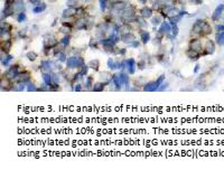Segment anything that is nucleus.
Instances as JSON below:
<instances>
[{"label":"nucleus","instance_id":"nucleus-23","mask_svg":"<svg viewBox=\"0 0 224 170\" xmlns=\"http://www.w3.org/2000/svg\"><path fill=\"white\" fill-rule=\"evenodd\" d=\"M42 78H43V81H44L45 84H47L48 86H51L52 84H53V78H52L51 73H48V72H43V73H42Z\"/></svg>","mask_w":224,"mask_h":170},{"label":"nucleus","instance_id":"nucleus-43","mask_svg":"<svg viewBox=\"0 0 224 170\" xmlns=\"http://www.w3.org/2000/svg\"><path fill=\"white\" fill-rule=\"evenodd\" d=\"M165 58H166V54H165V53H158V54L156 55V59H157V62H159V63H163V62L165 61Z\"/></svg>","mask_w":224,"mask_h":170},{"label":"nucleus","instance_id":"nucleus-12","mask_svg":"<svg viewBox=\"0 0 224 170\" xmlns=\"http://www.w3.org/2000/svg\"><path fill=\"white\" fill-rule=\"evenodd\" d=\"M13 46V39L8 38V39H1V54L5 53V55L9 54V51L11 49Z\"/></svg>","mask_w":224,"mask_h":170},{"label":"nucleus","instance_id":"nucleus-13","mask_svg":"<svg viewBox=\"0 0 224 170\" xmlns=\"http://www.w3.org/2000/svg\"><path fill=\"white\" fill-rule=\"evenodd\" d=\"M185 55H186V57H187V58H189L191 61H197V59H199V58L202 57V54H201V53L194 51V49L189 48V47L186 49Z\"/></svg>","mask_w":224,"mask_h":170},{"label":"nucleus","instance_id":"nucleus-57","mask_svg":"<svg viewBox=\"0 0 224 170\" xmlns=\"http://www.w3.org/2000/svg\"><path fill=\"white\" fill-rule=\"evenodd\" d=\"M223 24H224V18H223Z\"/></svg>","mask_w":224,"mask_h":170},{"label":"nucleus","instance_id":"nucleus-14","mask_svg":"<svg viewBox=\"0 0 224 170\" xmlns=\"http://www.w3.org/2000/svg\"><path fill=\"white\" fill-rule=\"evenodd\" d=\"M153 13H154V10L151 7H148V6H143L139 10V16L143 17V18H151L153 17Z\"/></svg>","mask_w":224,"mask_h":170},{"label":"nucleus","instance_id":"nucleus-55","mask_svg":"<svg viewBox=\"0 0 224 170\" xmlns=\"http://www.w3.org/2000/svg\"><path fill=\"white\" fill-rule=\"evenodd\" d=\"M192 2H194L195 5H202L203 4V0H191Z\"/></svg>","mask_w":224,"mask_h":170},{"label":"nucleus","instance_id":"nucleus-40","mask_svg":"<svg viewBox=\"0 0 224 170\" xmlns=\"http://www.w3.org/2000/svg\"><path fill=\"white\" fill-rule=\"evenodd\" d=\"M37 88L38 87H36V85L34 84V83H27L26 84V90L28 91V92H35V91H37Z\"/></svg>","mask_w":224,"mask_h":170},{"label":"nucleus","instance_id":"nucleus-31","mask_svg":"<svg viewBox=\"0 0 224 170\" xmlns=\"http://www.w3.org/2000/svg\"><path fill=\"white\" fill-rule=\"evenodd\" d=\"M26 58H27L28 61H30V62H35V61L38 58V54H37L36 51H30L26 54Z\"/></svg>","mask_w":224,"mask_h":170},{"label":"nucleus","instance_id":"nucleus-39","mask_svg":"<svg viewBox=\"0 0 224 170\" xmlns=\"http://www.w3.org/2000/svg\"><path fill=\"white\" fill-rule=\"evenodd\" d=\"M89 66H88V64H85V65H83L81 68H78V72H80V74L81 75L83 76H85V75H88V73H89Z\"/></svg>","mask_w":224,"mask_h":170},{"label":"nucleus","instance_id":"nucleus-37","mask_svg":"<svg viewBox=\"0 0 224 170\" xmlns=\"http://www.w3.org/2000/svg\"><path fill=\"white\" fill-rule=\"evenodd\" d=\"M59 43H61V44H63L64 46H66V47H67V46L70 45V43H71V36H70V34L65 35L64 37H63L62 39H61V40H59Z\"/></svg>","mask_w":224,"mask_h":170},{"label":"nucleus","instance_id":"nucleus-52","mask_svg":"<svg viewBox=\"0 0 224 170\" xmlns=\"http://www.w3.org/2000/svg\"><path fill=\"white\" fill-rule=\"evenodd\" d=\"M168 85H169V84H168V82H166V83L164 82L163 84H161V85H160V87L158 88V91H165V90L168 87Z\"/></svg>","mask_w":224,"mask_h":170},{"label":"nucleus","instance_id":"nucleus-11","mask_svg":"<svg viewBox=\"0 0 224 170\" xmlns=\"http://www.w3.org/2000/svg\"><path fill=\"white\" fill-rule=\"evenodd\" d=\"M223 11H224V5L223 4H220L216 8H215V10L213 11L211 16V19L212 21H214V23H216L220 20V18L222 17V15H223Z\"/></svg>","mask_w":224,"mask_h":170},{"label":"nucleus","instance_id":"nucleus-21","mask_svg":"<svg viewBox=\"0 0 224 170\" xmlns=\"http://www.w3.org/2000/svg\"><path fill=\"white\" fill-rule=\"evenodd\" d=\"M107 85H109V83H105V82H98L93 85L92 87V91L93 92H102L103 90L105 88Z\"/></svg>","mask_w":224,"mask_h":170},{"label":"nucleus","instance_id":"nucleus-6","mask_svg":"<svg viewBox=\"0 0 224 170\" xmlns=\"http://www.w3.org/2000/svg\"><path fill=\"white\" fill-rule=\"evenodd\" d=\"M30 78H32V73L27 69H23L19 73V75L17 76V78L13 81L15 83H24V84H27V83L30 82Z\"/></svg>","mask_w":224,"mask_h":170},{"label":"nucleus","instance_id":"nucleus-20","mask_svg":"<svg viewBox=\"0 0 224 170\" xmlns=\"http://www.w3.org/2000/svg\"><path fill=\"white\" fill-rule=\"evenodd\" d=\"M120 37H121L122 42H123V43H127V44H130V43H132L134 40H136V36H134L131 32H127V34H123V35H120Z\"/></svg>","mask_w":224,"mask_h":170},{"label":"nucleus","instance_id":"nucleus-1","mask_svg":"<svg viewBox=\"0 0 224 170\" xmlns=\"http://www.w3.org/2000/svg\"><path fill=\"white\" fill-rule=\"evenodd\" d=\"M66 64V68L67 69H74V68H81L83 65H85V61L82 56L80 55H74L67 58V61L65 62Z\"/></svg>","mask_w":224,"mask_h":170},{"label":"nucleus","instance_id":"nucleus-16","mask_svg":"<svg viewBox=\"0 0 224 170\" xmlns=\"http://www.w3.org/2000/svg\"><path fill=\"white\" fill-rule=\"evenodd\" d=\"M213 32V28L210 25V23H207L206 20L204 21V24L202 26V37H207L208 35H211Z\"/></svg>","mask_w":224,"mask_h":170},{"label":"nucleus","instance_id":"nucleus-32","mask_svg":"<svg viewBox=\"0 0 224 170\" xmlns=\"http://www.w3.org/2000/svg\"><path fill=\"white\" fill-rule=\"evenodd\" d=\"M178 32H179V29H178V27H177V25L172 26V32H170V34L167 35V37H169L170 39H174V38H176V36L178 35Z\"/></svg>","mask_w":224,"mask_h":170},{"label":"nucleus","instance_id":"nucleus-45","mask_svg":"<svg viewBox=\"0 0 224 170\" xmlns=\"http://www.w3.org/2000/svg\"><path fill=\"white\" fill-rule=\"evenodd\" d=\"M25 20H26L25 11H21V13H18V16H17V21H18V23H23V21H25Z\"/></svg>","mask_w":224,"mask_h":170},{"label":"nucleus","instance_id":"nucleus-2","mask_svg":"<svg viewBox=\"0 0 224 170\" xmlns=\"http://www.w3.org/2000/svg\"><path fill=\"white\" fill-rule=\"evenodd\" d=\"M165 74H161V75L156 80V81H153V82H148L143 85L142 90L145 92H155V91H158V88L160 87V85L165 82Z\"/></svg>","mask_w":224,"mask_h":170},{"label":"nucleus","instance_id":"nucleus-54","mask_svg":"<svg viewBox=\"0 0 224 170\" xmlns=\"http://www.w3.org/2000/svg\"><path fill=\"white\" fill-rule=\"evenodd\" d=\"M199 68H201V65H199V64H196V65H195V68H194L193 72H194V73H199Z\"/></svg>","mask_w":224,"mask_h":170},{"label":"nucleus","instance_id":"nucleus-49","mask_svg":"<svg viewBox=\"0 0 224 170\" xmlns=\"http://www.w3.org/2000/svg\"><path fill=\"white\" fill-rule=\"evenodd\" d=\"M37 91L38 92H44V91H49V86L47 85V84H42V86H39L38 88H37Z\"/></svg>","mask_w":224,"mask_h":170},{"label":"nucleus","instance_id":"nucleus-9","mask_svg":"<svg viewBox=\"0 0 224 170\" xmlns=\"http://www.w3.org/2000/svg\"><path fill=\"white\" fill-rule=\"evenodd\" d=\"M58 44H59V42L57 40V38L54 37V36H49L48 38H45L44 39V42H43V47L53 49V48H55Z\"/></svg>","mask_w":224,"mask_h":170},{"label":"nucleus","instance_id":"nucleus-36","mask_svg":"<svg viewBox=\"0 0 224 170\" xmlns=\"http://www.w3.org/2000/svg\"><path fill=\"white\" fill-rule=\"evenodd\" d=\"M56 58H57L58 62H61V63H64V62H66V61H67V58H69V57L66 56L65 51H61L59 54H57V55H56Z\"/></svg>","mask_w":224,"mask_h":170},{"label":"nucleus","instance_id":"nucleus-17","mask_svg":"<svg viewBox=\"0 0 224 170\" xmlns=\"http://www.w3.org/2000/svg\"><path fill=\"white\" fill-rule=\"evenodd\" d=\"M126 61H127V71H128V74L134 75V72H136V66H137L134 58H128V59H126Z\"/></svg>","mask_w":224,"mask_h":170},{"label":"nucleus","instance_id":"nucleus-29","mask_svg":"<svg viewBox=\"0 0 224 170\" xmlns=\"http://www.w3.org/2000/svg\"><path fill=\"white\" fill-rule=\"evenodd\" d=\"M13 55H10V54L5 55V57H4V54H1V64H2V66H8L9 63L13 61Z\"/></svg>","mask_w":224,"mask_h":170},{"label":"nucleus","instance_id":"nucleus-24","mask_svg":"<svg viewBox=\"0 0 224 170\" xmlns=\"http://www.w3.org/2000/svg\"><path fill=\"white\" fill-rule=\"evenodd\" d=\"M119 76H120V81H121L122 86H127V87H128L129 82H130V78H129L128 74L121 71V72H120V74H119Z\"/></svg>","mask_w":224,"mask_h":170},{"label":"nucleus","instance_id":"nucleus-30","mask_svg":"<svg viewBox=\"0 0 224 170\" xmlns=\"http://www.w3.org/2000/svg\"><path fill=\"white\" fill-rule=\"evenodd\" d=\"M76 16H78V17H88V11L85 10V7L84 6L76 7Z\"/></svg>","mask_w":224,"mask_h":170},{"label":"nucleus","instance_id":"nucleus-10","mask_svg":"<svg viewBox=\"0 0 224 170\" xmlns=\"http://www.w3.org/2000/svg\"><path fill=\"white\" fill-rule=\"evenodd\" d=\"M38 68L42 71V73H43V72L51 73V72H53V68H54V63H53L52 61H49V59H44V61L40 62Z\"/></svg>","mask_w":224,"mask_h":170},{"label":"nucleus","instance_id":"nucleus-48","mask_svg":"<svg viewBox=\"0 0 224 170\" xmlns=\"http://www.w3.org/2000/svg\"><path fill=\"white\" fill-rule=\"evenodd\" d=\"M66 4H67V6L69 7H78L77 5H78V1L77 0H67L66 1Z\"/></svg>","mask_w":224,"mask_h":170},{"label":"nucleus","instance_id":"nucleus-3","mask_svg":"<svg viewBox=\"0 0 224 170\" xmlns=\"http://www.w3.org/2000/svg\"><path fill=\"white\" fill-rule=\"evenodd\" d=\"M21 71H23V69H21L19 64H13L11 66H9V68L5 72L4 75L6 76L7 78H9V80H11V81H15V80L17 78V76L19 75V73Z\"/></svg>","mask_w":224,"mask_h":170},{"label":"nucleus","instance_id":"nucleus-25","mask_svg":"<svg viewBox=\"0 0 224 170\" xmlns=\"http://www.w3.org/2000/svg\"><path fill=\"white\" fill-rule=\"evenodd\" d=\"M108 67L109 69H112V71H115V69H119V65H120V62H117L114 58H109L108 59Z\"/></svg>","mask_w":224,"mask_h":170},{"label":"nucleus","instance_id":"nucleus-22","mask_svg":"<svg viewBox=\"0 0 224 170\" xmlns=\"http://www.w3.org/2000/svg\"><path fill=\"white\" fill-rule=\"evenodd\" d=\"M112 82H113V85L115 86V90H117V91L121 90L122 84H121V81H120L119 74H112Z\"/></svg>","mask_w":224,"mask_h":170},{"label":"nucleus","instance_id":"nucleus-46","mask_svg":"<svg viewBox=\"0 0 224 170\" xmlns=\"http://www.w3.org/2000/svg\"><path fill=\"white\" fill-rule=\"evenodd\" d=\"M52 74V78H53V83H59V74L58 73H54V72H51Z\"/></svg>","mask_w":224,"mask_h":170},{"label":"nucleus","instance_id":"nucleus-8","mask_svg":"<svg viewBox=\"0 0 224 170\" xmlns=\"http://www.w3.org/2000/svg\"><path fill=\"white\" fill-rule=\"evenodd\" d=\"M0 87H1V91H5V92H8V91H13V81L7 78L6 76L2 74L1 76V83H0Z\"/></svg>","mask_w":224,"mask_h":170},{"label":"nucleus","instance_id":"nucleus-42","mask_svg":"<svg viewBox=\"0 0 224 170\" xmlns=\"http://www.w3.org/2000/svg\"><path fill=\"white\" fill-rule=\"evenodd\" d=\"M59 32L65 34V35H67V34H70V32H72V28H71V27H67V26H65V25H62V27L59 28Z\"/></svg>","mask_w":224,"mask_h":170},{"label":"nucleus","instance_id":"nucleus-56","mask_svg":"<svg viewBox=\"0 0 224 170\" xmlns=\"http://www.w3.org/2000/svg\"><path fill=\"white\" fill-rule=\"evenodd\" d=\"M138 1L140 2L141 5H146V4H147V2H148V1H149V0H138Z\"/></svg>","mask_w":224,"mask_h":170},{"label":"nucleus","instance_id":"nucleus-15","mask_svg":"<svg viewBox=\"0 0 224 170\" xmlns=\"http://www.w3.org/2000/svg\"><path fill=\"white\" fill-rule=\"evenodd\" d=\"M159 32L161 34H164V35H168V34H170L172 32V25H170V23H167V21H163L161 24H160V27H159Z\"/></svg>","mask_w":224,"mask_h":170},{"label":"nucleus","instance_id":"nucleus-19","mask_svg":"<svg viewBox=\"0 0 224 170\" xmlns=\"http://www.w3.org/2000/svg\"><path fill=\"white\" fill-rule=\"evenodd\" d=\"M139 35H140V40L143 45H147L148 42L150 40V34L145 29H139Z\"/></svg>","mask_w":224,"mask_h":170},{"label":"nucleus","instance_id":"nucleus-33","mask_svg":"<svg viewBox=\"0 0 224 170\" xmlns=\"http://www.w3.org/2000/svg\"><path fill=\"white\" fill-rule=\"evenodd\" d=\"M45 9H46V4L42 2V4H39V5H37L36 7L33 8V13H42V11H44Z\"/></svg>","mask_w":224,"mask_h":170},{"label":"nucleus","instance_id":"nucleus-35","mask_svg":"<svg viewBox=\"0 0 224 170\" xmlns=\"http://www.w3.org/2000/svg\"><path fill=\"white\" fill-rule=\"evenodd\" d=\"M25 88H26V84H24V83H15V84H13V91H15V92H23Z\"/></svg>","mask_w":224,"mask_h":170},{"label":"nucleus","instance_id":"nucleus-28","mask_svg":"<svg viewBox=\"0 0 224 170\" xmlns=\"http://www.w3.org/2000/svg\"><path fill=\"white\" fill-rule=\"evenodd\" d=\"M88 66H89L90 68H92V69H94L95 72H99V67H100V61L99 59H96V58H94V59H92V61H90L89 63H88Z\"/></svg>","mask_w":224,"mask_h":170},{"label":"nucleus","instance_id":"nucleus-18","mask_svg":"<svg viewBox=\"0 0 224 170\" xmlns=\"http://www.w3.org/2000/svg\"><path fill=\"white\" fill-rule=\"evenodd\" d=\"M63 18L64 19H69V18H72V17H74V16H76V8L75 7H69L67 9H65L64 11H63Z\"/></svg>","mask_w":224,"mask_h":170},{"label":"nucleus","instance_id":"nucleus-53","mask_svg":"<svg viewBox=\"0 0 224 170\" xmlns=\"http://www.w3.org/2000/svg\"><path fill=\"white\" fill-rule=\"evenodd\" d=\"M215 29H216V32H223L224 30V24H222V25H216V27H215Z\"/></svg>","mask_w":224,"mask_h":170},{"label":"nucleus","instance_id":"nucleus-34","mask_svg":"<svg viewBox=\"0 0 224 170\" xmlns=\"http://www.w3.org/2000/svg\"><path fill=\"white\" fill-rule=\"evenodd\" d=\"M99 45H100V42L96 40L95 38H91L89 42V47L92 48V49H99Z\"/></svg>","mask_w":224,"mask_h":170},{"label":"nucleus","instance_id":"nucleus-51","mask_svg":"<svg viewBox=\"0 0 224 170\" xmlns=\"http://www.w3.org/2000/svg\"><path fill=\"white\" fill-rule=\"evenodd\" d=\"M129 46H130L131 48H138V47L140 46V42H139V40H134L132 43L129 44Z\"/></svg>","mask_w":224,"mask_h":170},{"label":"nucleus","instance_id":"nucleus-4","mask_svg":"<svg viewBox=\"0 0 224 170\" xmlns=\"http://www.w3.org/2000/svg\"><path fill=\"white\" fill-rule=\"evenodd\" d=\"M216 43L211 39H205V43L203 44V51H202V56H207V55H213L215 51Z\"/></svg>","mask_w":224,"mask_h":170},{"label":"nucleus","instance_id":"nucleus-7","mask_svg":"<svg viewBox=\"0 0 224 170\" xmlns=\"http://www.w3.org/2000/svg\"><path fill=\"white\" fill-rule=\"evenodd\" d=\"M188 47L194 49V51H199V53H202V51H203V43H202V40H201L199 37H193L189 39Z\"/></svg>","mask_w":224,"mask_h":170},{"label":"nucleus","instance_id":"nucleus-41","mask_svg":"<svg viewBox=\"0 0 224 170\" xmlns=\"http://www.w3.org/2000/svg\"><path fill=\"white\" fill-rule=\"evenodd\" d=\"M146 66H147V62H146V59H139V62L137 63V67L140 69V71L146 68Z\"/></svg>","mask_w":224,"mask_h":170},{"label":"nucleus","instance_id":"nucleus-44","mask_svg":"<svg viewBox=\"0 0 224 170\" xmlns=\"http://www.w3.org/2000/svg\"><path fill=\"white\" fill-rule=\"evenodd\" d=\"M108 1H109V0H100V8H101V11H102V13H104L105 9H107Z\"/></svg>","mask_w":224,"mask_h":170},{"label":"nucleus","instance_id":"nucleus-27","mask_svg":"<svg viewBox=\"0 0 224 170\" xmlns=\"http://www.w3.org/2000/svg\"><path fill=\"white\" fill-rule=\"evenodd\" d=\"M93 85H94V77L92 75H88L85 77V88L92 91Z\"/></svg>","mask_w":224,"mask_h":170},{"label":"nucleus","instance_id":"nucleus-5","mask_svg":"<svg viewBox=\"0 0 224 170\" xmlns=\"http://www.w3.org/2000/svg\"><path fill=\"white\" fill-rule=\"evenodd\" d=\"M204 19H197L194 25H193L192 29H191V35L194 37H202V26L204 24Z\"/></svg>","mask_w":224,"mask_h":170},{"label":"nucleus","instance_id":"nucleus-38","mask_svg":"<svg viewBox=\"0 0 224 170\" xmlns=\"http://www.w3.org/2000/svg\"><path fill=\"white\" fill-rule=\"evenodd\" d=\"M150 23L154 26L160 25V24L163 23V21H161V17H160V16H153L151 19H150Z\"/></svg>","mask_w":224,"mask_h":170},{"label":"nucleus","instance_id":"nucleus-26","mask_svg":"<svg viewBox=\"0 0 224 170\" xmlns=\"http://www.w3.org/2000/svg\"><path fill=\"white\" fill-rule=\"evenodd\" d=\"M215 43L218 46H224V30L223 32H218L215 34Z\"/></svg>","mask_w":224,"mask_h":170},{"label":"nucleus","instance_id":"nucleus-47","mask_svg":"<svg viewBox=\"0 0 224 170\" xmlns=\"http://www.w3.org/2000/svg\"><path fill=\"white\" fill-rule=\"evenodd\" d=\"M59 90H61V87H59L58 83H53L51 86H49V91H53V92H57Z\"/></svg>","mask_w":224,"mask_h":170},{"label":"nucleus","instance_id":"nucleus-50","mask_svg":"<svg viewBox=\"0 0 224 170\" xmlns=\"http://www.w3.org/2000/svg\"><path fill=\"white\" fill-rule=\"evenodd\" d=\"M83 90V85L81 84V83H76L74 86H73V91H75V92H80V91H82Z\"/></svg>","mask_w":224,"mask_h":170}]
</instances>
